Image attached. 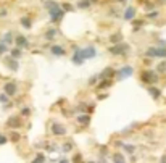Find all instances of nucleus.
<instances>
[{"label": "nucleus", "mask_w": 166, "mask_h": 163, "mask_svg": "<svg viewBox=\"0 0 166 163\" xmlns=\"http://www.w3.org/2000/svg\"><path fill=\"white\" fill-rule=\"evenodd\" d=\"M29 115H31V108L29 107L21 108V116H29Z\"/></svg>", "instance_id": "473e14b6"}, {"label": "nucleus", "mask_w": 166, "mask_h": 163, "mask_svg": "<svg viewBox=\"0 0 166 163\" xmlns=\"http://www.w3.org/2000/svg\"><path fill=\"white\" fill-rule=\"evenodd\" d=\"M44 160H45V157L40 155V153H39V155H36V158H34V161H44Z\"/></svg>", "instance_id": "e433bc0d"}, {"label": "nucleus", "mask_w": 166, "mask_h": 163, "mask_svg": "<svg viewBox=\"0 0 166 163\" xmlns=\"http://www.w3.org/2000/svg\"><path fill=\"white\" fill-rule=\"evenodd\" d=\"M84 50V55H86V60L87 58H94V57L97 55V50H95V47H86V49H82Z\"/></svg>", "instance_id": "ddd939ff"}, {"label": "nucleus", "mask_w": 166, "mask_h": 163, "mask_svg": "<svg viewBox=\"0 0 166 163\" xmlns=\"http://www.w3.org/2000/svg\"><path fill=\"white\" fill-rule=\"evenodd\" d=\"M132 73H134V68L127 65V66H123V68H119L116 71V78H118V81H124L127 78H131Z\"/></svg>", "instance_id": "f03ea898"}, {"label": "nucleus", "mask_w": 166, "mask_h": 163, "mask_svg": "<svg viewBox=\"0 0 166 163\" xmlns=\"http://www.w3.org/2000/svg\"><path fill=\"white\" fill-rule=\"evenodd\" d=\"M78 123L79 124H82V126H87V124L90 123V116L86 113V115H79L78 116Z\"/></svg>", "instance_id": "dca6fc26"}, {"label": "nucleus", "mask_w": 166, "mask_h": 163, "mask_svg": "<svg viewBox=\"0 0 166 163\" xmlns=\"http://www.w3.org/2000/svg\"><path fill=\"white\" fill-rule=\"evenodd\" d=\"M108 87H111V81H110L108 78H103L102 81L98 82V86H97V89H100V91H103V89H108Z\"/></svg>", "instance_id": "4468645a"}, {"label": "nucleus", "mask_w": 166, "mask_h": 163, "mask_svg": "<svg viewBox=\"0 0 166 163\" xmlns=\"http://www.w3.org/2000/svg\"><path fill=\"white\" fill-rule=\"evenodd\" d=\"M49 13H50L52 23H60L61 18H63L64 10H63V8H60V7H57V8H52V10H49Z\"/></svg>", "instance_id": "20e7f679"}, {"label": "nucleus", "mask_w": 166, "mask_h": 163, "mask_svg": "<svg viewBox=\"0 0 166 163\" xmlns=\"http://www.w3.org/2000/svg\"><path fill=\"white\" fill-rule=\"evenodd\" d=\"M95 82H97V78H90L89 79V84H95Z\"/></svg>", "instance_id": "a19ab883"}, {"label": "nucleus", "mask_w": 166, "mask_h": 163, "mask_svg": "<svg viewBox=\"0 0 166 163\" xmlns=\"http://www.w3.org/2000/svg\"><path fill=\"white\" fill-rule=\"evenodd\" d=\"M135 13H137V10H135L134 7H127L126 12H124V20L126 21H132L134 18H135Z\"/></svg>", "instance_id": "9d476101"}, {"label": "nucleus", "mask_w": 166, "mask_h": 163, "mask_svg": "<svg viewBox=\"0 0 166 163\" xmlns=\"http://www.w3.org/2000/svg\"><path fill=\"white\" fill-rule=\"evenodd\" d=\"M44 7L47 8V10H52V8H57V7H60L57 2H53V0H49V2H45L44 3Z\"/></svg>", "instance_id": "5701e85b"}, {"label": "nucleus", "mask_w": 166, "mask_h": 163, "mask_svg": "<svg viewBox=\"0 0 166 163\" xmlns=\"http://www.w3.org/2000/svg\"><path fill=\"white\" fill-rule=\"evenodd\" d=\"M71 149H73V142H66V144H63L61 146V152H71Z\"/></svg>", "instance_id": "b1692460"}, {"label": "nucleus", "mask_w": 166, "mask_h": 163, "mask_svg": "<svg viewBox=\"0 0 166 163\" xmlns=\"http://www.w3.org/2000/svg\"><path fill=\"white\" fill-rule=\"evenodd\" d=\"M131 23H134V26H142V24H144L142 20H134V21H131Z\"/></svg>", "instance_id": "4c0bfd02"}, {"label": "nucleus", "mask_w": 166, "mask_h": 163, "mask_svg": "<svg viewBox=\"0 0 166 163\" xmlns=\"http://www.w3.org/2000/svg\"><path fill=\"white\" fill-rule=\"evenodd\" d=\"M50 52H52L53 55H57V57L64 55V49H63L61 45H52V47H50Z\"/></svg>", "instance_id": "2eb2a0df"}, {"label": "nucleus", "mask_w": 166, "mask_h": 163, "mask_svg": "<svg viewBox=\"0 0 166 163\" xmlns=\"http://www.w3.org/2000/svg\"><path fill=\"white\" fill-rule=\"evenodd\" d=\"M15 45L20 47V49H26V47H29V42H27V39H26L23 34H18L15 37Z\"/></svg>", "instance_id": "0eeeda50"}, {"label": "nucleus", "mask_w": 166, "mask_h": 163, "mask_svg": "<svg viewBox=\"0 0 166 163\" xmlns=\"http://www.w3.org/2000/svg\"><path fill=\"white\" fill-rule=\"evenodd\" d=\"M123 147H124V150H126L127 153H134V152H135V147H134V146H124V144H123Z\"/></svg>", "instance_id": "72a5a7b5"}, {"label": "nucleus", "mask_w": 166, "mask_h": 163, "mask_svg": "<svg viewBox=\"0 0 166 163\" xmlns=\"http://www.w3.org/2000/svg\"><path fill=\"white\" fill-rule=\"evenodd\" d=\"M160 2H166V0H160Z\"/></svg>", "instance_id": "a18cd8bd"}, {"label": "nucleus", "mask_w": 166, "mask_h": 163, "mask_svg": "<svg viewBox=\"0 0 166 163\" xmlns=\"http://www.w3.org/2000/svg\"><path fill=\"white\" fill-rule=\"evenodd\" d=\"M50 131L53 132V136H64V134H66V129H64V126L60 123H53L50 126Z\"/></svg>", "instance_id": "423d86ee"}, {"label": "nucleus", "mask_w": 166, "mask_h": 163, "mask_svg": "<svg viewBox=\"0 0 166 163\" xmlns=\"http://www.w3.org/2000/svg\"><path fill=\"white\" fill-rule=\"evenodd\" d=\"M73 160H74V161H78V160H82V157H81V155H76V157L73 158Z\"/></svg>", "instance_id": "79ce46f5"}, {"label": "nucleus", "mask_w": 166, "mask_h": 163, "mask_svg": "<svg viewBox=\"0 0 166 163\" xmlns=\"http://www.w3.org/2000/svg\"><path fill=\"white\" fill-rule=\"evenodd\" d=\"M7 50H8V47H7V42L0 41V55H3V53H5Z\"/></svg>", "instance_id": "c85d7f7f"}, {"label": "nucleus", "mask_w": 166, "mask_h": 163, "mask_svg": "<svg viewBox=\"0 0 166 163\" xmlns=\"http://www.w3.org/2000/svg\"><path fill=\"white\" fill-rule=\"evenodd\" d=\"M3 91H5V92L12 97V95H15V94H16L18 87H16V84H15V82H7V84L3 86Z\"/></svg>", "instance_id": "9b49d317"}, {"label": "nucleus", "mask_w": 166, "mask_h": 163, "mask_svg": "<svg viewBox=\"0 0 166 163\" xmlns=\"http://www.w3.org/2000/svg\"><path fill=\"white\" fill-rule=\"evenodd\" d=\"M5 65H7L12 71H16V70H18V62H16V58H13V57H10V58H5Z\"/></svg>", "instance_id": "f8f14e48"}, {"label": "nucleus", "mask_w": 166, "mask_h": 163, "mask_svg": "<svg viewBox=\"0 0 166 163\" xmlns=\"http://www.w3.org/2000/svg\"><path fill=\"white\" fill-rule=\"evenodd\" d=\"M8 97H10V95H8L7 92H5V94H0V102L7 105V103H8Z\"/></svg>", "instance_id": "2f4dec72"}, {"label": "nucleus", "mask_w": 166, "mask_h": 163, "mask_svg": "<svg viewBox=\"0 0 166 163\" xmlns=\"http://www.w3.org/2000/svg\"><path fill=\"white\" fill-rule=\"evenodd\" d=\"M55 37H57V29H55V27H52V29H49L45 32V39L47 41H53Z\"/></svg>", "instance_id": "a211bd4d"}, {"label": "nucleus", "mask_w": 166, "mask_h": 163, "mask_svg": "<svg viewBox=\"0 0 166 163\" xmlns=\"http://www.w3.org/2000/svg\"><path fill=\"white\" fill-rule=\"evenodd\" d=\"M7 136H3V134H0V146H3V144H7Z\"/></svg>", "instance_id": "c9c22d12"}, {"label": "nucleus", "mask_w": 166, "mask_h": 163, "mask_svg": "<svg viewBox=\"0 0 166 163\" xmlns=\"http://www.w3.org/2000/svg\"><path fill=\"white\" fill-rule=\"evenodd\" d=\"M108 50L111 55H126L129 52V45L124 42H118V44H113V47H110Z\"/></svg>", "instance_id": "f257e3e1"}, {"label": "nucleus", "mask_w": 166, "mask_h": 163, "mask_svg": "<svg viewBox=\"0 0 166 163\" xmlns=\"http://www.w3.org/2000/svg\"><path fill=\"white\" fill-rule=\"evenodd\" d=\"M113 161H119V163H123V161H124V157L121 155V153H115V155H113Z\"/></svg>", "instance_id": "c756f323"}, {"label": "nucleus", "mask_w": 166, "mask_h": 163, "mask_svg": "<svg viewBox=\"0 0 166 163\" xmlns=\"http://www.w3.org/2000/svg\"><path fill=\"white\" fill-rule=\"evenodd\" d=\"M161 161H166V155H164V157H161Z\"/></svg>", "instance_id": "37998d69"}, {"label": "nucleus", "mask_w": 166, "mask_h": 163, "mask_svg": "<svg viewBox=\"0 0 166 163\" xmlns=\"http://www.w3.org/2000/svg\"><path fill=\"white\" fill-rule=\"evenodd\" d=\"M118 2H126V0H118Z\"/></svg>", "instance_id": "c03bdc74"}, {"label": "nucleus", "mask_w": 166, "mask_h": 163, "mask_svg": "<svg viewBox=\"0 0 166 163\" xmlns=\"http://www.w3.org/2000/svg\"><path fill=\"white\" fill-rule=\"evenodd\" d=\"M155 57H160V58H166V47H156Z\"/></svg>", "instance_id": "6ab92c4d"}, {"label": "nucleus", "mask_w": 166, "mask_h": 163, "mask_svg": "<svg viewBox=\"0 0 166 163\" xmlns=\"http://www.w3.org/2000/svg\"><path fill=\"white\" fill-rule=\"evenodd\" d=\"M155 50H156V47H150V49H147V57H155Z\"/></svg>", "instance_id": "f704fd0d"}, {"label": "nucleus", "mask_w": 166, "mask_h": 163, "mask_svg": "<svg viewBox=\"0 0 166 163\" xmlns=\"http://www.w3.org/2000/svg\"><path fill=\"white\" fill-rule=\"evenodd\" d=\"M3 42H7V44H12V41H13V32H7L5 36H3V39H2Z\"/></svg>", "instance_id": "393cba45"}, {"label": "nucleus", "mask_w": 166, "mask_h": 163, "mask_svg": "<svg viewBox=\"0 0 166 163\" xmlns=\"http://www.w3.org/2000/svg\"><path fill=\"white\" fill-rule=\"evenodd\" d=\"M107 97H108V95H107V94H102V95H98V99H100V100H105Z\"/></svg>", "instance_id": "ea45409f"}, {"label": "nucleus", "mask_w": 166, "mask_h": 163, "mask_svg": "<svg viewBox=\"0 0 166 163\" xmlns=\"http://www.w3.org/2000/svg\"><path fill=\"white\" fill-rule=\"evenodd\" d=\"M90 7V0H81L78 3V8H89Z\"/></svg>", "instance_id": "a878e982"}, {"label": "nucleus", "mask_w": 166, "mask_h": 163, "mask_svg": "<svg viewBox=\"0 0 166 163\" xmlns=\"http://www.w3.org/2000/svg\"><path fill=\"white\" fill-rule=\"evenodd\" d=\"M113 76H116V70H113L111 66H108V68H105L102 73L98 74V78H100V79H103V78H108V79H110V78H113Z\"/></svg>", "instance_id": "1a4fd4ad"}, {"label": "nucleus", "mask_w": 166, "mask_h": 163, "mask_svg": "<svg viewBox=\"0 0 166 163\" xmlns=\"http://www.w3.org/2000/svg\"><path fill=\"white\" fill-rule=\"evenodd\" d=\"M5 126H8V128H20L21 126V120H20V116H10L7 120V124Z\"/></svg>", "instance_id": "6e6552de"}, {"label": "nucleus", "mask_w": 166, "mask_h": 163, "mask_svg": "<svg viewBox=\"0 0 166 163\" xmlns=\"http://www.w3.org/2000/svg\"><path fill=\"white\" fill-rule=\"evenodd\" d=\"M156 16H158V13H156V12H152V13H149V18H156Z\"/></svg>", "instance_id": "58836bf2"}, {"label": "nucleus", "mask_w": 166, "mask_h": 163, "mask_svg": "<svg viewBox=\"0 0 166 163\" xmlns=\"http://www.w3.org/2000/svg\"><path fill=\"white\" fill-rule=\"evenodd\" d=\"M156 71L158 73H166V62H161L158 66H156Z\"/></svg>", "instance_id": "bb28decb"}, {"label": "nucleus", "mask_w": 166, "mask_h": 163, "mask_svg": "<svg viewBox=\"0 0 166 163\" xmlns=\"http://www.w3.org/2000/svg\"><path fill=\"white\" fill-rule=\"evenodd\" d=\"M10 55L13 57V58H20V57H21V49H20V47H15V49L10 50Z\"/></svg>", "instance_id": "4be33fe9"}, {"label": "nucleus", "mask_w": 166, "mask_h": 163, "mask_svg": "<svg viewBox=\"0 0 166 163\" xmlns=\"http://www.w3.org/2000/svg\"><path fill=\"white\" fill-rule=\"evenodd\" d=\"M10 139H12L13 142H18V141H20V139H21V136H20V132H15V131H13V132L10 134Z\"/></svg>", "instance_id": "cd10ccee"}, {"label": "nucleus", "mask_w": 166, "mask_h": 163, "mask_svg": "<svg viewBox=\"0 0 166 163\" xmlns=\"http://www.w3.org/2000/svg\"><path fill=\"white\" fill-rule=\"evenodd\" d=\"M61 8H63L64 12H73V10H74V8H73V5H71V3H66V2L61 5Z\"/></svg>", "instance_id": "7c9ffc66"}, {"label": "nucleus", "mask_w": 166, "mask_h": 163, "mask_svg": "<svg viewBox=\"0 0 166 163\" xmlns=\"http://www.w3.org/2000/svg\"><path fill=\"white\" fill-rule=\"evenodd\" d=\"M110 41H111L113 44L123 42V34H119V32H116V34H111V36H110Z\"/></svg>", "instance_id": "aec40b11"}, {"label": "nucleus", "mask_w": 166, "mask_h": 163, "mask_svg": "<svg viewBox=\"0 0 166 163\" xmlns=\"http://www.w3.org/2000/svg\"><path fill=\"white\" fill-rule=\"evenodd\" d=\"M140 79L145 82V84H156L158 82V74H156L155 71H150V70H147V71H144L142 73V76H140Z\"/></svg>", "instance_id": "7ed1b4c3"}, {"label": "nucleus", "mask_w": 166, "mask_h": 163, "mask_svg": "<svg viewBox=\"0 0 166 163\" xmlns=\"http://www.w3.org/2000/svg\"><path fill=\"white\" fill-rule=\"evenodd\" d=\"M21 26L26 27V29H29V27L32 26V21L29 20V18H26V16H24V18H21Z\"/></svg>", "instance_id": "412c9836"}, {"label": "nucleus", "mask_w": 166, "mask_h": 163, "mask_svg": "<svg viewBox=\"0 0 166 163\" xmlns=\"http://www.w3.org/2000/svg\"><path fill=\"white\" fill-rule=\"evenodd\" d=\"M86 60V55H84V50L82 49H74V55H73V63L74 65H82Z\"/></svg>", "instance_id": "39448f33"}, {"label": "nucleus", "mask_w": 166, "mask_h": 163, "mask_svg": "<svg viewBox=\"0 0 166 163\" xmlns=\"http://www.w3.org/2000/svg\"><path fill=\"white\" fill-rule=\"evenodd\" d=\"M149 94L152 95V97H153V99H160V95H161L160 89H156V87H153V86H150V87H149Z\"/></svg>", "instance_id": "f3484780"}]
</instances>
